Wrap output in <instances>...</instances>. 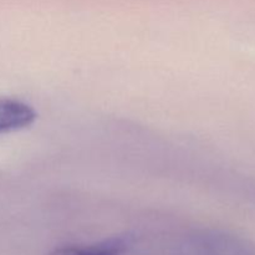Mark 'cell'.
<instances>
[{
    "label": "cell",
    "mask_w": 255,
    "mask_h": 255,
    "mask_svg": "<svg viewBox=\"0 0 255 255\" xmlns=\"http://www.w3.org/2000/svg\"><path fill=\"white\" fill-rule=\"evenodd\" d=\"M37 114L31 105L16 99L0 97V134L31 126Z\"/></svg>",
    "instance_id": "6da1fadb"
},
{
    "label": "cell",
    "mask_w": 255,
    "mask_h": 255,
    "mask_svg": "<svg viewBox=\"0 0 255 255\" xmlns=\"http://www.w3.org/2000/svg\"><path fill=\"white\" fill-rule=\"evenodd\" d=\"M121 251L116 244H102L94 247H62L50 255H120Z\"/></svg>",
    "instance_id": "7a4b0ae2"
}]
</instances>
